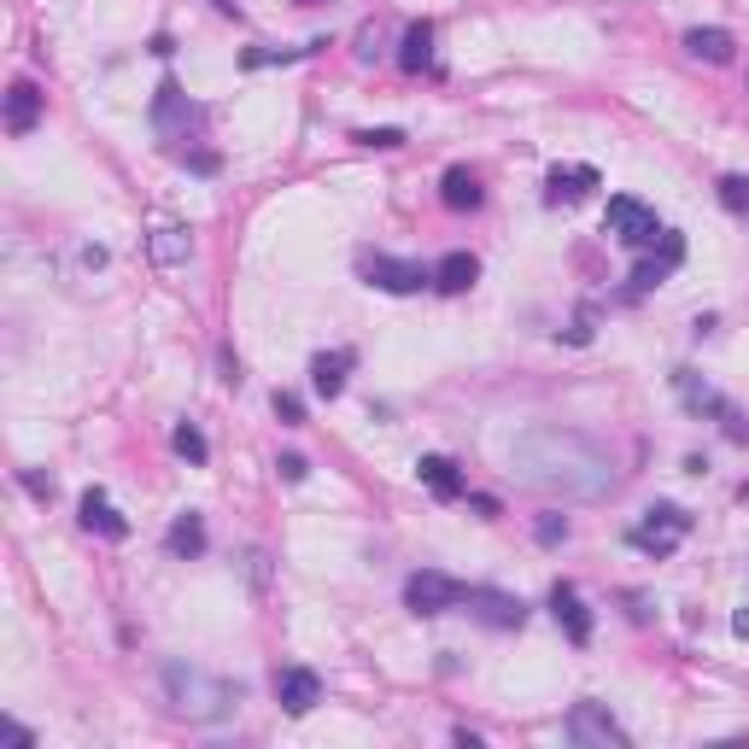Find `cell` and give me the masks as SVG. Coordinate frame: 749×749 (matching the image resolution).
Masks as SVG:
<instances>
[{
	"mask_svg": "<svg viewBox=\"0 0 749 749\" xmlns=\"http://www.w3.org/2000/svg\"><path fill=\"white\" fill-rule=\"evenodd\" d=\"M416 481L428 486L439 504H457V498H463V492H469V486H463V474H457V463H451V457H416Z\"/></svg>",
	"mask_w": 749,
	"mask_h": 749,
	"instance_id": "cell-16",
	"label": "cell"
},
{
	"mask_svg": "<svg viewBox=\"0 0 749 749\" xmlns=\"http://www.w3.org/2000/svg\"><path fill=\"white\" fill-rule=\"evenodd\" d=\"M591 187H598V170L591 164H574V170H551V176H544V199H551V206H574V199H586Z\"/></svg>",
	"mask_w": 749,
	"mask_h": 749,
	"instance_id": "cell-17",
	"label": "cell"
},
{
	"mask_svg": "<svg viewBox=\"0 0 749 749\" xmlns=\"http://www.w3.org/2000/svg\"><path fill=\"white\" fill-rule=\"evenodd\" d=\"M731 633H738V638H749V609H738V615H731Z\"/></svg>",
	"mask_w": 749,
	"mask_h": 749,
	"instance_id": "cell-38",
	"label": "cell"
},
{
	"mask_svg": "<svg viewBox=\"0 0 749 749\" xmlns=\"http://www.w3.org/2000/svg\"><path fill=\"white\" fill-rule=\"evenodd\" d=\"M352 54H357V65H374V59H381V30L364 24V30H357V47H352Z\"/></svg>",
	"mask_w": 749,
	"mask_h": 749,
	"instance_id": "cell-30",
	"label": "cell"
},
{
	"mask_svg": "<svg viewBox=\"0 0 749 749\" xmlns=\"http://www.w3.org/2000/svg\"><path fill=\"white\" fill-rule=\"evenodd\" d=\"M164 696L182 721H223V714H234V703H241V685H229V679H217L206 668H187V661H170Z\"/></svg>",
	"mask_w": 749,
	"mask_h": 749,
	"instance_id": "cell-2",
	"label": "cell"
},
{
	"mask_svg": "<svg viewBox=\"0 0 749 749\" xmlns=\"http://www.w3.org/2000/svg\"><path fill=\"white\" fill-rule=\"evenodd\" d=\"M568 744H580V749H626V731L615 726V714H609L603 703H574L568 714Z\"/></svg>",
	"mask_w": 749,
	"mask_h": 749,
	"instance_id": "cell-8",
	"label": "cell"
},
{
	"mask_svg": "<svg viewBox=\"0 0 749 749\" xmlns=\"http://www.w3.org/2000/svg\"><path fill=\"white\" fill-rule=\"evenodd\" d=\"M509 469L521 486L533 492H556L574 504H598L615 492V463L598 439L574 434V428H527L509 446Z\"/></svg>",
	"mask_w": 749,
	"mask_h": 749,
	"instance_id": "cell-1",
	"label": "cell"
},
{
	"mask_svg": "<svg viewBox=\"0 0 749 749\" xmlns=\"http://www.w3.org/2000/svg\"><path fill=\"white\" fill-rule=\"evenodd\" d=\"M428 65H434V24H428V19H416L411 30H404V42H399V71L422 77Z\"/></svg>",
	"mask_w": 749,
	"mask_h": 749,
	"instance_id": "cell-23",
	"label": "cell"
},
{
	"mask_svg": "<svg viewBox=\"0 0 749 749\" xmlns=\"http://www.w3.org/2000/svg\"><path fill=\"white\" fill-rule=\"evenodd\" d=\"M276 703H281L287 714H311V708L322 703L316 668H281V673H276Z\"/></svg>",
	"mask_w": 749,
	"mask_h": 749,
	"instance_id": "cell-13",
	"label": "cell"
},
{
	"mask_svg": "<svg viewBox=\"0 0 749 749\" xmlns=\"http://www.w3.org/2000/svg\"><path fill=\"white\" fill-rule=\"evenodd\" d=\"M685 533H691V516H685V509H679V504H650V509H644V521H638L626 539H633L644 556L661 562V556H673L679 544H685Z\"/></svg>",
	"mask_w": 749,
	"mask_h": 749,
	"instance_id": "cell-3",
	"label": "cell"
},
{
	"mask_svg": "<svg viewBox=\"0 0 749 749\" xmlns=\"http://www.w3.org/2000/svg\"><path fill=\"white\" fill-rule=\"evenodd\" d=\"M721 206L726 211H749V176H721Z\"/></svg>",
	"mask_w": 749,
	"mask_h": 749,
	"instance_id": "cell-27",
	"label": "cell"
},
{
	"mask_svg": "<svg viewBox=\"0 0 749 749\" xmlns=\"http://www.w3.org/2000/svg\"><path fill=\"white\" fill-rule=\"evenodd\" d=\"M246 574H252V586L264 591V580H269V556H264V551H252V556H246Z\"/></svg>",
	"mask_w": 749,
	"mask_h": 749,
	"instance_id": "cell-34",
	"label": "cell"
},
{
	"mask_svg": "<svg viewBox=\"0 0 749 749\" xmlns=\"http://www.w3.org/2000/svg\"><path fill=\"white\" fill-rule=\"evenodd\" d=\"M474 281H481V258H474V252H446V258L434 264V287H439V293H469Z\"/></svg>",
	"mask_w": 749,
	"mask_h": 749,
	"instance_id": "cell-20",
	"label": "cell"
},
{
	"mask_svg": "<svg viewBox=\"0 0 749 749\" xmlns=\"http://www.w3.org/2000/svg\"><path fill=\"white\" fill-rule=\"evenodd\" d=\"M364 276L369 287H381V293H422V287H434V269L416 264V258H387V252H374V258H364Z\"/></svg>",
	"mask_w": 749,
	"mask_h": 749,
	"instance_id": "cell-9",
	"label": "cell"
},
{
	"mask_svg": "<svg viewBox=\"0 0 749 749\" xmlns=\"http://www.w3.org/2000/svg\"><path fill=\"white\" fill-rule=\"evenodd\" d=\"M439 199H446L451 211H481L486 187H481V176H474V170L451 164V170H446V182H439Z\"/></svg>",
	"mask_w": 749,
	"mask_h": 749,
	"instance_id": "cell-22",
	"label": "cell"
},
{
	"mask_svg": "<svg viewBox=\"0 0 749 749\" xmlns=\"http://www.w3.org/2000/svg\"><path fill=\"white\" fill-rule=\"evenodd\" d=\"M551 615H556L562 633H568V644H591V609H586V598H580V586L556 580V586H551Z\"/></svg>",
	"mask_w": 749,
	"mask_h": 749,
	"instance_id": "cell-11",
	"label": "cell"
},
{
	"mask_svg": "<svg viewBox=\"0 0 749 749\" xmlns=\"http://www.w3.org/2000/svg\"><path fill=\"white\" fill-rule=\"evenodd\" d=\"M164 551L182 556V562L206 556V516H199V509H182V516L170 521V533H164Z\"/></svg>",
	"mask_w": 749,
	"mask_h": 749,
	"instance_id": "cell-18",
	"label": "cell"
},
{
	"mask_svg": "<svg viewBox=\"0 0 749 749\" xmlns=\"http://www.w3.org/2000/svg\"><path fill=\"white\" fill-rule=\"evenodd\" d=\"M269 404H276V416L287 422V428H299V422H304V399L299 393H276Z\"/></svg>",
	"mask_w": 749,
	"mask_h": 749,
	"instance_id": "cell-31",
	"label": "cell"
},
{
	"mask_svg": "<svg viewBox=\"0 0 749 749\" xmlns=\"http://www.w3.org/2000/svg\"><path fill=\"white\" fill-rule=\"evenodd\" d=\"M352 141H357V147H381V152H393V147H404V129H357Z\"/></svg>",
	"mask_w": 749,
	"mask_h": 749,
	"instance_id": "cell-29",
	"label": "cell"
},
{
	"mask_svg": "<svg viewBox=\"0 0 749 749\" xmlns=\"http://www.w3.org/2000/svg\"><path fill=\"white\" fill-rule=\"evenodd\" d=\"M533 533H539V544H562V539H568V521H562V516H539Z\"/></svg>",
	"mask_w": 749,
	"mask_h": 749,
	"instance_id": "cell-32",
	"label": "cell"
},
{
	"mask_svg": "<svg viewBox=\"0 0 749 749\" xmlns=\"http://www.w3.org/2000/svg\"><path fill=\"white\" fill-rule=\"evenodd\" d=\"M7 731H12V744H19V749H36V731H30V726H19V721H7Z\"/></svg>",
	"mask_w": 749,
	"mask_h": 749,
	"instance_id": "cell-36",
	"label": "cell"
},
{
	"mask_svg": "<svg viewBox=\"0 0 749 749\" xmlns=\"http://www.w3.org/2000/svg\"><path fill=\"white\" fill-rule=\"evenodd\" d=\"M170 446H176V451H182L194 469H199V463H211V446H206V434H199L194 422H176V434H170Z\"/></svg>",
	"mask_w": 749,
	"mask_h": 749,
	"instance_id": "cell-26",
	"label": "cell"
},
{
	"mask_svg": "<svg viewBox=\"0 0 749 749\" xmlns=\"http://www.w3.org/2000/svg\"><path fill=\"white\" fill-rule=\"evenodd\" d=\"M679 264H685V234L661 229V252H650V258L633 269V293H650V287H661Z\"/></svg>",
	"mask_w": 749,
	"mask_h": 749,
	"instance_id": "cell-12",
	"label": "cell"
},
{
	"mask_svg": "<svg viewBox=\"0 0 749 749\" xmlns=\"http://www.w3.org/2000/svg\"><path fill=\"white\" fill-rule=\"evenodd\" d=\"M36 117H42V89L30 77H19L7 89V135H30V129H36Z\"/></svg>",
	"mask_w": 749,
	"mask_h": 749,
	"instance_id": "cell-19",
	"label": "cell"
},
{
	"mask_svg": "<svg viewBox=\"0 0 749 749\" xmlns=\"http://www.w3.org/2000/svg\"><path fill=\"white\" fill-rule=\"evenodd\" d=\"M469 615L492 626V633H516V626H527V603L516 598V591H498V586H469L463 591Z\"/></svg>",
	"mask_w": 749,
	"mask_h": 749,
	"instance_id": "cell-6",
	"label": "cell"
},
{
	"mask_svg": "<svg viewBox=\"0 0 749 749\" xmlns=\"http://www.w3.org/2000/svg\"><path fill=\"white\" fill-rule=\"evenodd\" d=\"M603 229L615 234L621 246H656L661 241V223H656V211L644 206V199H633V194H615L609 199V211H603Z\"/></svg>",
	"mask_w": 749,
	"mask_h": 749,
	"instance_id": "cell-4",
	"label": "cell"
},
{
	"mask_svg": "<svg viewBox=\"0 0 749 749\" xmlns=\"http://www.w3.org/2000/svg\"><path fill=\"white\" fill-rule=\"evenodd\" d=\"M82 527H89V533H100V539H129V521L117 516L112 509V498L106 492H82Z\"/></svg>",
	"mask_w": 749,
	"mask_h": 749,
	"instance_id": "cell-21",
	"label": "cell"
},
{
	"mask_svg": "<svg viewBox=\"0 0 749 749\" xmlns=\"http://www.w3.org/2000/svg\"><path fill=\"white\" fill-rule=\"evenodd\" d=\"M352 364H357V352H352V346H339V352H316V357H311V393H316V399H339V393H346Z\"/></svg>",
	"mask_w": 749,
	"mask_h": 749,
	"instance_id": "cell-14",
	"label": "cell"
},
{
	"mask_svg": "<svg viewBox=\"0 0 749 749\" xmlns=\"http://www.w3.org/2000/svg\"><path fill=\"white\" fill-rule=\"evenodd\" d=\"M673 387H679V404H685L691 416H721V422H726V434H731V439H744V428H738V411H731V404H726L721 393H714L708 381H696L691 369H679V374H673Z\"/></svg>",
	"mask_w": 749,
	"mask_h": 749,
	"instance_id": "cell-10",
	"label": "cell"
},
{
	"mask_svg": "<svg viewBox=\"0 0 749 749\" xmlns=\"http://www.w3.org/2000/svg\"><path fill=\"white\" fill-rule=\"evenodd\" d=\"M199 117H206V112H199L194 100H187V94L176 89V82L164 77V82H159V94H152V129H159L164 141H187V135L199 129Z\"/></svg>",
	"mask_w": 749,
	"mask_h": 749,
	"instance_id": "cell-7",
	"label": "cell"
},
{
	"mask_svg": "<svg viewBox=\"0 0 749 749\" xmlns=\"http://www.w3.org/2000/svg\"><path fill=\"white\" fill-rule=\"evenodd\" d=\"M19 481H24V492L36 504H54V474H42V469H19Z\"/></svg>",
	"mask_w": 749,
	"mask_h": 749,
	"instance_id": "cell-28",
	"label": "cell"
},
{
	"mask_svg": "<svg viewBox=\"0 0 749 749\" xmlns=\"http://www.w3.org/2000/svg\"><path fill=\"white\" fill-rule=\"evenodd\" d=\"M299 7H316V0H299Z\"/></svg>",
	"mask_w": 749,
	"mask_h": 749,
	"instance_id": "cell-40",
	"label": "cell"
},
{
	"mask_svg": "<svg viewBox=\"0 0 749 749\" xmlns=\"http://www.w3.org/2000/svg\"><path fill=\"white\" fill-rule=\"evenodd\" d=\"M685 47H691V59H708V65H726L731 59V47H738V42H731L726 36V30H703V24H696V30H685Z\"/></svg>",
	"mask_w": 749,
	"mask_h": 749,
	"instance_id": "cell-24",
	"label": "cell"
},
{
	"mask_svg": "<svg viewBox=\"0 0 749 749\" xmlns=\"http://www.w3.org/2000/svg\"><path fill=\"white\" fill-rule=\"evenodd\" d=\"M217 12H223V19H241V7H234V0H211Z\"/></svg>",
	"mask_w": 749,
	"mask_h": 749,
	"instance_id": "cell-39",
	"label": "cell"
},
{
	"mask_svg": "<svg viewBox=\"0 0 749 749\" xmlns=\"http://www.w3.org/2000/svg\"><path fill=\"white\" fill-rule=\"evenodd\" d=\"M147 258L159 264V269L187 264V258H194V229H187V223H159V229L147 234Z\"/></svg>",
	"mask_w": 749,
	"mask_h": 749,
	"instance_id": "cell-15",
	"label": "cell"
},
{
	"mask_svg": "<svg viewBox=\"0 0 749 749\" xmlns=\"http://www.w3.org/2000/svg\"><path fill=\"white\" fill-rule=\"evenodd\" d=\"M276 469H281V481H287V486H299V481H304V474H311V463H304V457H299V451H287V457H281V463H276Z\"/></svg>",
	"mask_w": 749,
	"mask_h": 749,
	"instance_id": "cell-33",
	"label": "cell"
},
{
	"mask_svg": "<svg viewBox=\"0 0 749 749\" xmlns=\"http://www.w3.org/2000/svg\"><path fill=\"white\" fill-rule=\"evenodd\" d=\"M469 504H474V509H481V516H486V521H492V516H498V498H486V492H474V498H469Z\"/></svg>",
	"mask_w": 749,
	"mask_h": 749,
	"instance_id": "cell-37",
	"label": "cell"
},
{
	"mask_svg": "<svg viewBox=\"0 0 749 749\" xmlns=\"http://www.w3.org/2000/svg\"><path fill=\"white\" fill-rule=\"evenodd\" d=\"M223 381H229V387H241V357H234L229 346H223Z\"/></svg>",
	"mask_w": 749,
	"mask_h": 749,
	"instance_id": "cell-35",
	"label": "cell"
},
{
	"mask_svg": "<svg viewBox=\"0 0 749 749\" xmlns=\"http://www.w3.org/2000/svg\"><path fill=\"white\" fill-rule=\"evenodd\" d=\"M463 591H469V586H457L451 574H439V568H416L411 580H404V603H411V615L434 621V615H446V609L463 603Z\"/></svg>",
	"mask_w": 749,
	"mask_h": 749,
	"instance_id": "cell-5",
	"label": "cell"
},
{
	"mask_svg": "<svg viewBox=\"0 0 749 749\" xmlns=\"http://www.w3.org/2000/svg\"><path fill=\"white\" fill-rule=\"evenodd\" d=\"M316 47H329V42H304V47H246L241 65H246V71H264V65H293V59H311Z\"/></svg>",
	"mask_w": 749,
	"mask_h": 749,
	"instance_id": "cell-25",
	"label": "cell"
}]
</instances>
